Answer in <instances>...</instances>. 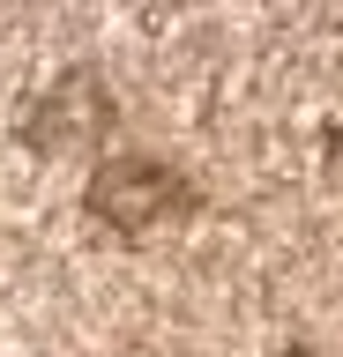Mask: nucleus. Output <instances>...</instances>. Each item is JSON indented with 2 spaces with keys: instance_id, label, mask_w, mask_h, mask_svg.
I'll return each mask as SVG.
<instances>
[{
  "instance_id": "nucleus-1",
  "label": "nucleus",
  "mask_w": 343,
  "mask_h": 357,
  "mask_svg": "<svg viewBox=\"0 0 343 357\" xmlns=\"http://www.w3.org/2000/svg\"><path fill=\"white\" fill-rule=\"evenodd\" d=\"M164 194H172V178H164L157 164H105V178L90 186V201H97L112 223H127V231L157 216V208H164Z\"/></svg>"
}]
</instances>
